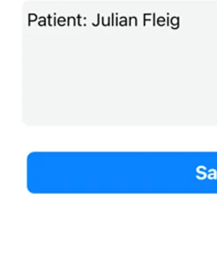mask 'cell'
<instances>
[{"label": "cell", "instance_id": "12", "mask_svg": "<svg viewBox=\"0 0 217 256\" xmlns=\"http://www.w3.org/2000/svg\"><path fill=\"white\" fill-rule=\"evenodd\" d=\"M152 16H153V26H156V13H153L152 14Z\"/></svg>", "mask_w": 217, "mask_h": 256}, {"label": "cell", "instance_id": "2", "mask_svg": "<svg viewBox=\"0 0 217 256\" xmlns=\"http://www.w3.org/2000/svg\"><path fill=\"white\" fill-rule=\"evenodd\" d=\"M171 28L172 30H177L179 26V16H173L170 19Z\"/></svg>", "mask_w": 217, "mask_h": 256}, {"label": "cell", "instance_id": "10", "mask_svg": "<svg viewBox=\"0 0 217 256\" xmlns=\"http://www.w3.org/2000/svg\"><path fill=\"white\" fill-rule=\"evenodd\" d=\"M111 16H112V19H111V26H115V14L112 13Z\"/></svg>", "mask_w": 217, "mask_h": 256}, {"label": "cell", "instance_id": "9", "mask_svg": "<svg viewBox=\"0 0 217 256\" xmlns=\"http://www.w3.org/2000/svg\"><path fill=\"white\" fill-rule=\"evenodd\" d=\"M65 18L64 16H60V18H58V24L59 26H64L65 25Z\"/></svg>", "mask_w": 217, "mask_h": 256}, {"label": "cell", "instance_id": "13", "mask_svg": "<svg viewBox=\"0 0 217 256\" xmlns=\"http://www.w3.org/2000/svg\"><path fill=\"white\" fill-rule=\"evenodd\" d=\"M78 25L81 26V15H78Z\"/></svg>", "mask_w": 217, "mask_h": 256}, {"label": "cell", "instance_id": "14", "mask_svg": "<svg viewBox=\"0 0 217 256\" xmlns=\"http://www.w3.org/2000/svg\"><path fill=\"white\" fill-rule=\"evenodd\" d=\"M167 26H169V16H168V18H167Z\"/></svg>", "mask_w": 217, "mask_h": 256}, {"label": "cell", "instance_id": "8", "mask_svg": "<svg viewBox=\"0 0 217 256\" xmlns=\"http://www.w3.org/2000/svg\"><path fill=\"white\" fill-rule=\"evenodd\" d=\"M120 20H121V22H119L120 26H127V25H128V20H127L126 16L120 18Z\"/></svg>", "mask_w": 217, "mask_h": 256}, {"label": "cell", "instance_id": "11", "mask_svg": "<svg viewBox=\"0 0 217 256\" xmlns=\"http://www.w3.org/2000/svg\"><path fill=\"white\" fill-rule=\"evenodd\" d=\"M99 24H100V14H98V24H93V25L94 26H99Z\"/></svg>", "mask_w": 217, "mask_h": 256}, {"label": "cell", "instance_id": "5", "mask_svg": "<svg viewBox=\"0 0 217 256\" xmlns=\"http://www.w3.org/2000/svg\"><path fill=\"white\" fill-rule=\"evenodd\" d=\"M156 24L160 26H164L166 24L165 18H163V16H159L157 20H156Z\"/></svg>", "mask_w": 217, "mask_h": 256}, {"label": "cell", "instance_id": "15", "mask_svg": "<svg viewBox=\"0 0 217 256\" xmlns=\"http://www.w3.org/2000/svg\"><path fill=\"white\" fill-rule=\"evenodd\" d=\"M116 26H118L119 22H118V18H116Z\"/></svg>", "mask_w": 217, "mask_h": 256}, {"label": "cell", "instance_id": "6", "mask_svg": "<svg viewBox=\"0 0 217 256\" xmlns=\"http://www.w3.org/2000/svg\"><path fill=\"white\" fill-rule=\"evenodd\" d=\"M38 25L41 26H47V18H45V16H41L40 20H39Z\"/></svg>", "mask_w": 217, "mask_h": 256}, {"label": "cell", "instance_id": "3", "mask_svg": "<svg viewBox=\"0 0 217 256\" xmlns=\"http://www.w3.org/2000/svg\"><path fill=\"white\" fill-rule=\"evenodd\" d=\"M37 19H38V16L36 15V14H34V13L29 14V26L31 25L32 22H35Z\"/></svg>", "mask_w": 217, "mask_h": 256}, {"label": "cell", "instance_id": "1", "mask_svg": "<svg viewBox=\"0 0 217 256\" xmlns=\"http://www.w3.org/2000/svg\"><path fill=\"white\" fill-rule=\"evenodd\" d=\"M196 171H197V174L196 177L197 178H199V180H204L206 177H207V174H206V171H207V169H206L205 166H197V169H196Z\"/></svg>", "mask_w": 217, "mask_h": 256}, {"label": "cell", "instance_id": "4", "mask_svg": "<svg viewBox=\"0 0 217 256\" xmlns=\"http://www.w3.org/2000/svg\"><path fill=\"white\" fill-rule=\"evenodd\" d=\"M217 177L216 170L214 169H211L208 171V178L209 180H215Z\"/></svg>", "mask_w": 217, "mask_h": 256}, {"label": "cell", "instance_id": "7", "mask_svg": "<svg viewBox=\"0 0 217 256\" xmlns=\"http://www.w3.org/2000/svg\"><path fill=\"white\" fill-rule=\"evenodd\" d=\"M151 16H152L151 14H148V13H145V14H144V16H143V18H144V22H143L144 26L146 25V22H147V20H151Z\"/></svg>", "mask_w": 217, "mask_h": 256}]
</instances>
